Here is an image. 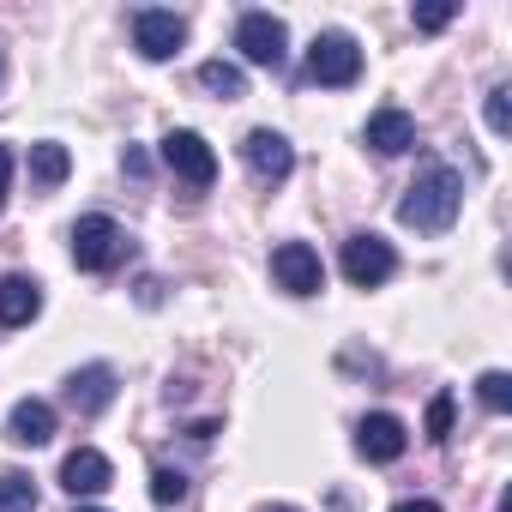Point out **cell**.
<instances>
[{
	"label": "cell",
	"mask_w": 512,
	"mask_h": 512,
	"mask_svg": "<svg viewBox=\"0 0 512 512\" xmlns=\"http://www.w3.org/2000/svg\"><path fill=\"white\" fill-rule=\"evenodd\" d=\"M127 247H133L127 229L115 217H103V211H91V217L73 223V266L79 272H115L127 260Z\"/></svg>",
	"instance_id": "obj_2"
},
{
	"label": "cell",
	"mask_w": 512,
	"mask_h": 512,
	"mask_svg": "<svg viewBox=\"0 0 512 512\" xmlns=\"http://www.w3.org/2000/svg\"><path fill=\"white\" fill-rule=\"evenodd\" d=\"M121 163H127V175H145V169H151V163H145V151H133V145H127V157H121Z\"/></svg>",
	"instance_id": "obj_26"
},
{
	"label": "cell",
	"mask_w": 512,
	"mask_h": 512,
	"mask_svg": "<svg viewBox=\"0 0 512 512\" xmlns=\"http://www.w3.org/2000/svg\"><path fill=\"white\" fill-rule=\"evenodd\" d=\"M392 272H398V253H392V241H386V235L362 229V235H350V241H344V278H350L356 290H380Z\"/></svg>",
	"instance_id": "obj_4"
},
{
	"label": "cell",
	"mask_w": 512,
	"mask_h": 512,
	"mask_svg": "<svg viewBox=\"0 0 512 512\" xmlns=\"http://www.w3.org/2000/svg\"><path fill=\"white\" fill-rule=\"evenodd\" d=\"M79 512H103V506H79Z\"/></svg>",
	"instance_id": "obj_28"
},
{
	"label": "cell",
	"mask_w": 512,
	"mask_h": 512,
	"mask_svg": "<svg viewBox=\"0 0 512 512\" xmlns=\"http://www.w3.org/2000/svg\"><path fill=\"white\" fill-rule=\"evenodd\" d=\"M362 139H368L380 157H404V151L416 145V121H410L404 109H374L368 127H362Z\"/></svg>",
	"instance_id": "obj_14"
},
{
	"label": "cell",
	"mask_w": 512,
	"mask_h": 512,
	"mask_svg": "<svg viewBox=\"0 0 512 512\" xmlns=\"http://www.w3.org/2000/svg\"><path fill=\"white\" fill-rule=\"evenodd\" d=\"M0 512H37V482L25 470H0Z\"/></svg>",
	"instance_id": "obj_18"
},
{
	"label": "cell",
	"mask_w": 512,
	"mask_h": 512,
	"mask_svg": "<svg viewBox=\"0 0 512 512\" xmlns=\"http://www.w3.org/2000/svg\"><path fill=\"white\" fill-rule=\"evenodd\" d=\"M139 302H145V308H157V302H163V284H157V278H145V284H139Z\"/></svg>",
	"instance_id": "obj_25"
},
{
	"label": "cell",
	"mask_w": 512,
	"mask_h": 512,
	"mask_svg": "<svg viewBox=\"0 0 512 512\" xmlns=\"http://www.w3.org/2000/svg\"><path fill=\"white\" fill-rule=\"evenodd\" d=\"M404 446H410V428H404L398 416L374 410V416L356 422V452H362L368 464H392V458H404Z\"/></svg>",
	"instance_id": "obj_10"
},
{
	"label": "cell",
	"mask_w": 512,
	"mask_h": 512,
	"mask_svg": "<svg viewBox=\"0 0 512 512\" xmlns=\"http://www.w3.org/2000/svg\"><path fill=\"white\" fill-rule=\"evenodd\" d=\"M73 175V157H67V145H55V139H43V145H31V187H61Z\"/></svg>",
	"instance_id": "obj_16"
},
{
	"label": "cell",
	"mask_w": 512,
	"mask_h": 512,
	"mask_svg": "<svg viewBox=\"0 0 512 512\" xmlns=\"http://www.w3.org/2000/svg\"><path fill=\"white\" fill-rule=\"evenodd\" d=\"M7 181H13V151L0 145V205H7Z\"/></svg>",
	"instance_id": "obj_24"
},
{
	"label": "cell",
	"mask_w": 512,
	"mask_h": 512,
	"mask_svg": "<svg viewBox=\"0 0 512 512\" xmlns=\"http://www.w3.org/2000/svg\"><path fill=\"white\" fill-rule=\"evenodd\" d=\"M272 278H278V290H290V296H320V290H326V266H320V253H314L308 241H284V247L272 253Z\"/></svg>",
	"instance_id": "obj_9"
},
{
	"label": "cell",
	"mask_w": 512,
	"mask_h": 512,
	"mask_svg": "<svg viewBox=\"0 0 512 512\" xmlns=\"http://www.w3.org/2000/svg\"><path fill=\"white\" fill-rule=\"evenodd\" d=\"M241 163H247V175L260 181V187H278V181H290V169H296V145H290L284 133H272V127H253V133L241 139Z\"/></svg>",
	"instance_id": "obj_5"
},
{
	"label": "cell",
	"mask_w": 512,
	"mask_h": 512,
	"mask_svg": "<svg viewBox=\"0 0 512 512\" xmlns=\"http://www.w3.org/2000/svg\"><path fill=\"white\" fill-rule=\"evenodd\" d=\"M458 211H464V175H458L452 163L428 157V163L416 169V181L404 187L398 217H404L416 235H446V229L458 223Z\"/></svg>",
	"instance_id": "obj_1"
},
{
	"label": "cell",
	"mask_w": 512,
	"mask_h": 512,
	"mask_svg": "<svg viewBox=\"0 0 512 512\" xmlns=\"http://www.w3.org/2000/svg\"><path fill=\"white\" fill-rule=\"evenodd\" d=\"M410 19H416V31H446L458 19V0H428V7H416Z\"/></svg>",
	"instance_id": "obj_23"
},
{
	"label": "cell",
	"mask_w": 512,
	"mask_h": 512,
	"mask_svg": "<svg viewBox=\"0 0 512 512\" xmlns=\"http://www.w3.org/2000/svg\"><path fill=\"white\" fill-rule=\"evenodd\" d=\"M67 404L79 416H103L115 404V368L109 362H91V368H73L67 374Z\"/></svg>",
	"instance_id": "obj_11"
},
{
	"label": "cell",
	"mask_w": 512,
	"mask_h": 512,
	"mask_svg": "<svg viewBox=\"0 0 512 512\" xmlns=\"http://www.w3.org/2000/svg\"><path fill=\"white\" fill-rule=\"evenodd\" d=\"M109 482H115V464H109L97 446H79V452H67V464H61V488H67V494L91 500V494H103Z\"/></svg>",
	"instance_id": "obj_12"
},
{
	"label": "cell",
	"mask_w": 512,
	"mask_h": 512,
	"mask_svg": "<svg viewBox=\"0 0 512 512\" xmlns=\"http://www.w3.org/2000/svg\"><path fill=\"white\" fill-rule=\"evenodd\" d=\"M452 422H458V404H452V392H440V398L428 404V440H434V446L452 440Z\"/></svg>",
	"instance_id": "obj_22"
},
{
	"label": "cell",
	"mask_w": 512,
	"mask_h": 512,
	"mask_svg": "<svg viewBox=\"0 0 512 512\" xmlns=\"http://www.w3.org/2000/svg\"><path fill=\"white\" fill-rule=\"evenodd\" d=\"M151 500H157L163 512L181 506V500H187V476H181L175 464H157V470H151Z\"/></svg>",
	"instance_id": "obj_19"
},
{
	"label": "cell",
	"mask_w": 512,
	"mask_h": 512,
	"mask_svg": "<svg viewBox=\"0 0 512 512\" xmlns=\"http://www.w3.org/2000/svg\"><path fill=\"white\" fill-rule=\"evenodd\" d=\"M308 79L314 85H356L362 79V49L350 31H320L308 43Z\"/></svg>",
	"instance_id": "obj_3"
},
{
	"label": "cell",
	"mask_w": 512,
	"mask_h": 512,
	"mask_svg": "<svg viewBox=\"0 0 512 512\" xmlns=\"http://www.w3.org/2000/svg\"><path fill=\"white\" fill-rule=\"evenodd\" d=\"M187 43V19L181 13H163V7H139L133 13V49L145 61H175Z\"/></svg>",
	"instance_id": "obj_7"
},
{
	"label": "cell",
	"mask_w": 512,
	"mask_h": 512,
	"mask_svg": "<svg viewBox=\"0 0 512 512\" xmlns=\"http://www.w3.org/2000/svg\"><path fill=\"white\" fill-rule=\"evenodd\" d=\"M163 163H169L187 187H211V181H217V151H211L193 127H169V133H163Z\"/></svg>",
	"instance_id": "obj_8"
},
{
	"label": "cell",
	"mask_w": 512,
	"mask_h": 512,
	"mask_svg": "<svg viewBox=\"0 0 512 512\" xmlns=\"http://www.w3.org/2000/svg\"><path fill=\"white\" fill-rule=\"evenodd\" d=\"M476 398L500 416V410H512V374H500V368H488L482 380H476Z\"/></svg>",
	"instance_id": "obj_20"
},
{
	"label": "cell",
	"mask_w": 512,
	"mask_h": 512,
	"mask_svg": "<svg viewBox=\"0 0 512 512\" xmlns=\"http://www.w3.org/2000/svg\"><path fill=\"white\" fill-rule=\"evenodd\" d=\"M482 115H488V133H494V139H506V127H512V85H494Z\"/></svg>",
	"instance_id": "obj_21"
},
{
	"label": "cell",
	"mask_w": 512,
	"mask_h": 512,
	"mask_svg": "<svg viewBox=\"0 0 512 512\" xmlns=\"http://www.w3.org/2000/svg\"><path fill=\"white\" fill-rule=\"evenodd\" d=\"M43 314V284L25 278V272H7L0 278V326H31Z\"/></svg>",
	"instance_id": "obj_13"
},
{
	"label": "cell",
	"mask_w": 512,
	"mask_h": 512,
	"mask_svg": "<svg viewBox=\"0 0 512 512\" xmlns=\"http://www.w3.org/2000/svg\"><path fill=\"white\" fill-rule=\"evenodd\" d=\"M392 512H440V506H434V500H398Z\"/></svg>",
	"instance_id": "obj_27"
},
{
	"label": "cell",
	"mask_w": 512,
	"mask_h": 512,
	"mask_svg": "<svg viewBox=\"0 0 512 512\" xmlns=\"http://www.w3.org/2000/svg\"><path fill=\"white\" fill-rule=\"evenodd\" d=\"M7 440H13V446H49V440H55V404L19 398L13 416H7Z\"/></svg>",
	"instance_id": "obj_15"
},
{
	"label": "cell",
	"mask_w": 512,
	"mask_h": 512,
	"mask_svg": "<svg viewBox=\"0 0 512 512\" xmlns=\"http://www.w3.org/2000/svg\"><path fill=\"white\" fill-rule=\"evenodd\" d=\"M199 85H205L211 97H223V103L247 97V79H241V67H229V61H205V67H199Z\"/></svg>",
	"instance_id": "obj_17"
},
{
	"label": "cell",
	"mask_w": 512,
	"mask_h": 512,
	"mask_svg": "<svg viewBox=\"0 0 512 512\" xmlns=\"http://www.w3.org/2000/svg\"><path fill=\"white\" fill-rule=\"evenodd\" d=\"M235 49H241L253 67H284V55H290V31H284L278 13H241V25H235Z\"/></svg>",
	"instance_id": "obj_6"
},
{
	"label": "cell",
	"mask_w": 512,
	"mask_h": 512,
	"mask_svg": "<svg viewBox=\"0 0 512 512\" xmlns=\"http://www.w3.org/2000/svg\"><path fill=\"white\" fill-rule=\"evenodd\" d=\"M272 512H296V506H272Z\"/></svg>",
	"instance_id": "obj_29"
}]
</instances>
